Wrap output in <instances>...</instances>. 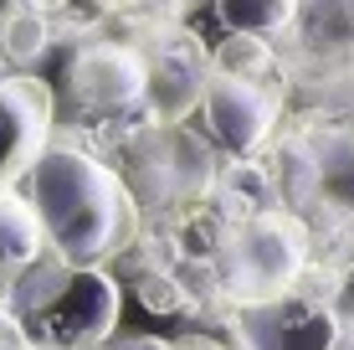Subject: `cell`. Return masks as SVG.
Instances as JSON below:
<instances>
[{"label":"cell","mask_w":354,"mask_h":350,"mask_svg":"<svg viewBox=\"0 0 354 350\" xmlns=\"http://www.w3.org/2000/svg\"><path fill=\"white\" fill-rule=\"evenodd\" d=\"M129 350H175V345H165V340H133Z\"/></svg>","instance_id":"cell-17"},{"label":"cell","mask_w":354,"mask_h":350,"mask_svg":"<svg viewBox=\"0 0 354 350\" xmlns=\"http://www.w3.org/2000/svg\"><path fill=\"white\" fill-rule=\"evenodd\" d=\"M67 78V98L93 119L124 114V108L144 103V88H149V62H144L133 46L124 42H88L67 57L62 67Z\"/></svg>","instance_id":"cell-4"},{"label":"cell","mask_w":354,"mask_h":350,"mask_svg":"<svg viewBox=\"0 0 354 350\" xmlns=\"http://www.w3.org/2000/svg\"><path fill=\"white\" fill-rule=\"evenodd\" d=\"M216 16H221V36H257V42H272L283 26H292L298 21V6H216Z\"/></svg>","instance_id":"cell-13"},{"label":"cell","mask_w":354,"mask_h":350,"mask_svg":"<svg viewBox=\"0 0 354 350\" xmlns=\"http://www.w3.org/2000/svg\"><path fill=\"white\" fill-rule=\"evenodd\" d=\"M241 330L257 350H328L339 335V320L303 299H272V304L241 309Z\"/></svg>","instance_id":"cell-9"},{"label":"cell","mask_w":354,"mask_h":350,"mask_svg":"<svg viewBox=\"0 0 354 350\" xmlns=\"http://www.w3.org/2000/svg\"><path fill=\"white\" fill-rule=\"evenodd\" d=\"M211 67H216V78L262 82V72L272 67V46L257 42V36H221V42L211 46Z\"/></svg>","instance_id":"cell-14"},{"label":"cell","mask_w":354,"mask_h":350,"mask_svg":"<svg viewBox=\"0 0 354 350\" xmlns=\"http://www.w3.org/2000/svg\"><path fill=\"white\" fill-rule=\"evenodd\" d=\"M205 82L201 67L190 57H160L149 62V88H144V108L154 114V124H185L195 108L205 103Z\"/></svg>","instance_id":"cell-10"},{"label":"cell","mask_w":354,"mask_h":350,"mask_svg":"<svg viewBox=\"0 0 354 350\" xmlns=\"http://www.w3.org/2000/svg\"><path fill=\"white\" fill-rule=\"evenodd\" d=\"M205 350H216V345H205Z\"/></svg>","instance_id":"cell-18"},{"label":"cell","mask_w":354,"mask_h":350,"mask_svg":"<svg viewBox=\"0 0 354 350\" xmlns=\"http://www.w3.org/2000/svg\"><path fill=\"white\" fill-rule=\"evenodd\" d=\"M292 180L298 191L324 207L328 216H354V134L349 129H324L292 155Z\"/></svg>","instance_id":"cell-8"},{"label":"cell","mask_w":354,"mask_h":350,"mask_svg":"<svg viewBox=\"0 0 354 350\" xmlns=\"http://www.w3.org/2000/svg\"><path fill=\"white\" fill-rule=\"evenodd\" d=\"M46 232L21 191H0V263H36Z\"/></svg>","instance_id":"cell-11"},{"label":"cell","mask_w":354,"mask_h":350,"mask_svg":"<svg viewBox=\"0 0 354 350\" xmlns=\"http://www.w3.org/2000/svg\"><path fill=\"white\" fill-rule=\"evenodd\" d=\"M308 258V232L292 211H252L241 227H231L226 243L216 247V273L221 288L241 309L288 299L292 279Z\"/></svg>","instance_id":"cell-2"},{"label":"cell","mask_w":354,"mask_h":350,"mask_svg":"<svg viewBox=\"0 0 354 350\" xmlns=\"http://www.w3.org/2000/svg\"><path fill=\"white\" fill-rule=\"evenodd\" d=\"M133 170L124 175L129 191L149 207H180V201H201L216 180V160L185 124H154L149 134L129 144Z\"/></svg>","instance_id":"cell-3"},{"label":"cell","mask_w":354,"mask_h":350,"mask_svg":"<svg viewBox=\"0 0 354 350\" xmlns=\"http://www.w3.org/2000/svg\"><path fill=\"white\" fill-rule=\"evenodd\" d=\"M21 196L31 201L46 247L72 268H103L139 237V196L88 150H46Z\"/></svg>","instance_id":"cell-1"},{"label":"cell","mask_w":354,"mask_h":350,"mask_svg":"<svg viewBox=\"0 0 354 350\" xmlns=\"http://www.w3.org/2000/svg\"><path fill=\"white\" fill-rule=\"evenodd\" d=\"M46 42H52L46 10H36V6H10L6 10V21H0V52L16 67H31L36 57L46 52Z\"/></svg>","instance_id":"cell-12"},{"label":"cell","mask_w":354,"mask_h":350,"mask_svg":"<svg viewBox=\"0 0 354 350\" xmlns=\"http://www.w3.org/2000/svg\"><path fill=\"white\" fill-rule=\"evenodd\" d=\"M205 124L221 150L231 155H257L272 139L277 124V98L252 78H211L205 82V103H201Z\"/></svg>","instance_id":"cell-7"},{"label":"cell","mask_w":354,"mask_h":350,"mask_svg":"<svg viewBox=\"0 0 354 350\" xmlns=\"http://www.w3.org/2000/svg\"><path fill=\"white\" fill-rule=\"evenodd\" d=\"M328 350H354V320H339V335H334Z\"/></svg>","instance_id":"cell-16"},{"label":"cell","mask_w":354,"mask_h":350,"mask_svg":"<svg viewBox=\"0 0 354 350\" xmlns=\"http://www.w3.org/2000/svg\"><path fill=\"white\" fill-rule=\"evenodd\" d=\"M139 294H144V304H149L154 315H175V309L185 304V294H180V283L169 279V273H144Z\"/></svg>","instance_id":"cell-15"},{"label":"cell","mask_w":354,"mask_h":350,"mask_svg":"<svg viewBox=\"0 0 354 350\" xmlns=\"http://www.w3.org/2000/svg\"><path fill=\"white\" fill-rule=\"evenodd\" d=\"M124 294L103 268H72V279L31 315V330L52 345H97L118 324Z\"/></svg>","instance_id":"cell-6"},{"label":"cell","mask_w":354,"mask_h":350,"mask_svg":"<svg viewBox=\"0 0 354 350\" xmlns=\"http://www.w3.org/2000/svg\"><path fill=\"white\" fill-rule=\"evenodd\" d=\"M57 93L41 78H0V191L26 186V175L52 150Z\"/></svg>","instance_id":"cell-5"}]
</instances>
